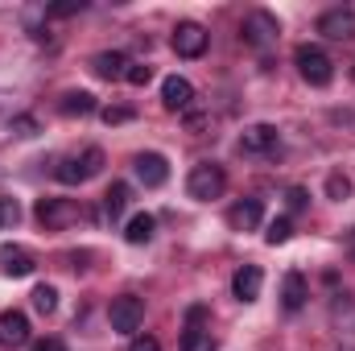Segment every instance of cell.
<instances>
[{
	"label": "cell",
	"mask_w": 355,
	"mask_h": 351,
	"mask_svg": "<svg viewBox=\"0 0 355 351\" xmlns=\"http://www.w3.org/2000/svg\"><path fill=\"white\" fill-rule=\"evenodd\" d=\"M29 343V318L21 310L0 314V348H25Z\"/></svg>",
	"instance_id": "7c38bea8"
},
{
	"label": "cell",
	"mask_w": 355,
	"mask_h": 351,
	"mask_svg": "<svg viewBox=\"0 0 355 351\" xmlns=\"http://www.w3.org/2000/svg\"><path fill=\"white\" fill-rule=\"evenodd\" d=\"M21 223V207L17 198H0V228H17Z\"/></svg>",
	"instance_id": "cb8c5ba5"
},
{
	"label": "cell",
	"mask_w": 355,
	"mask_h": 351,
	"mask_svg": "<svg viewBox=\"0 0 355 351\" xmlns=\"http://www.w3.org/2000/svg\"><path fill=\"white\" fill-rule=\"evenodd\" d=\"M277 33H281V21L265 12V8H257V12H248L244 17V25H240V37L248 42V46H257V50H265L277 42Z\"/></svg>",
	"instance_id": "52a82bcc"
},
{
	"label": "cell",
	"mask_w": 355,
	"mask_h": 351,
	"mask_svg": "<svg viewBox=\"0 0 355 351\" xmlns=\"http://www.w3.org/2000/svg\"><path fill=\"white\" fill-rule=\"evenodd\" d=\"M227 190V174H223V166L219 162H198L190 178H186V194L190 198H198V203H211V198H219Z\"/></svg>",
	"instance_id": "7a4b0ae2"
},
{
	"label": "cell",
	"mask_w": 355,
	"mask_h": 351,
	"mask_svg": "<svg viewBox=\"0 0 355 351\" xmlns=\"http://www.w3.org/2000/svg\"><path fill=\"white\" fill-rule=\"evenodd\" d=\"M128 198H132L128 182H112L107 194H103V211H107V219H120V215L128 211Z\"/></svg>",
	"instance_id": "ffe728a7"
},
{
	"label": "cell",
	"mask_w": 355,
	"mask_h": 351,
	"mask_svg": "<svg viewBox=\"0 0 355 351\" xmlns=\"http://www.w3.org/2000/svg\"><path fill=\"white\" fill-rule=\"evenodd\" d=\"M207 42H211V33H207L198 21H178L174 37H170V46H174L178 58H202V54H207Z\"/></svg>",
	"instance_id": "8992f818"
},
{
	"label": "cell",
	"mask_w": 355,
	"mask_h": 351,
	"mask_svg": "<svg viewBox=\"0 0 355 351\" xmlns=\"http://www.w3.org/2000/svg\"><path fill=\"white\" fill-rule=\"evenodd\" d=\"M277 145H281V137H277V124H248V128L240 132V149H244L248 157L272 153Z\"/></svg>",
	"instance_id": "ba28073f"
},
{
	"label": "cell",
	"mask_w": 355,
	"mask_h": 351,
	"mask_svg": "<svg viewBox=\"0 0 355 351\" xmlns=\"http://www.w3.org/2000/svg\"><path fill=\"white\" fill-rule=\"evenodd\" d=\"M0 268L8 273V277H29L37 261H33V252L29 248H21V244H4L0 248Z\"/></svg>",
	"instance_id": "9a60e30c"
},
{
	"label": "cell",
	"mask_w": 355,
	"mask_h": 351,
	"mask_svg": "<svg viewBox=\"0 0 355 351\" xmlns=\"http://www.w3.org/2000/svg\"><path fill=\"white\" fill-rule=\"evenodd\" d=\"M128 351H162V343H157L153 335H137V339H132V348H128Z\"/></svg>",
	"instance_id": "f1b7e54d"
},
{
	"label": "cell",
	"mask_w": 355,
	"mask_h": 351,
	"mask_svg": "<svg viewBox=\"0 0 355 351\" xmlns=\"http://www.w3.org/2000/svg\"><path fill=\"white\" fill-rule=\"evenodd\" d=\"M306 298H310L306 277H302V273H285V281H281V306L293 314V310H302V306H306Z\"/></svg>",
	"instance_id": "e0dca14e"
},
{
	"label": "cell",
	"mask_w": 355,
	"mask_h": 351,
	"mask_svg": "<svg viewBox=\"0 0 355 351\" xmlns=\"http://www.w3.org/2000/svg\"><path fill=\"white\" fill-rule=\"evenodd\" d=\"M33 215H37V223L46 232H62V228H71V223L83 219V207L75 198H37Z\"/></svg>",
	"instance_id": "3957f363"
},
{
	"label": "cell",
	"mask_w": 355,
	"mask_h": 351,
	"mask_svg": "<svg viewBox=\"0 0 355 351\" xmlns=\"http://www.w3.org/2000/svg\"><path fill=\"white\" fill-rule=\"evenodd\" d=\"M162 103H166L170 112H186V108L194 103V87H190V79L170 75V79L162 83Z\"/></svg>",
	"instance_id": "2e32d148"
},
{
	"label": "cell",
	"mask_w": 355,
	"mask_h": 351,
	"mask_svg": "<svg viewBox=\"0 0 355 351\" xmlns=\"http://www.w3.org/2000/svg\"><path fill=\"white\" fill-rule=\"evenodd\" d=\"M261 285H265L261 264H240L236 277H232V293H236L240 302H257V298H261Z\"/></svg>",
	"instance_id": "8fae6325"
},
{
	"label": "cell",
	"mask_w": 355,
	"mask_h": 351,
	"mask_svg": "<svg viewBox=\"0 0 355 351\" xmlns=\"http://www.w3.org/2000/svg\"><path fill=\"white\" fill-rule=\"evenodd\" d=\"M318 33L331 42H347L355 37V8H327L318 17Z\"/></svg>",
	"instance_id": "9c48e42d"
},
{
	"label": "cell",
	"mask_w": 355,
	"mask_h": 351,
	"mask_svg": "<svg viewBox=\"0 0 355 351\" xmlns=\"http://www.w3.org/2000/svg\"><path fill=\"white\" fill-rule=\"evenodd\" d=\"M58 112H62V116H91V112H99V103H95L91 91H67V95L58 99Z\"/></svg>",
	"instance_id": "ac0fdd59"
},
{
	"label": "cell",
	"mask_w": 355,
	"mask_h": 351,
	"mask_svg": "<svg viewBox=\"0 0 355 351\" xmlns=\"http://www.w3.org/2000/svg\"><path fill=\"white\" fill-rule=\"evenodd\" d=\"M29 351H67V343L50 335V339H37V343H33V348H29Z\"/></svg>",
	"instance_id": "4dcf8cb0"
},
{
	"label": "cell",
	"mask_w": 355,
	"mask_h": 351,
	"mask_svg": "<svg viewBox=\"0 0 355 351\" xmlns=\"http://www.w3.org/2000/svg\"><path fill=\"white\" fill-rule=\"evenodd\" d=\"M306 203H310V194H306L302 186H293V190H289V211H302Z\"/></svg>",
	"instance_id": "f546056e"
},
{
	"label": "cell",
	"mask_w": 355,
	"mask_h": 351,
	"mask_svg": "<svg viewBox=\"0 0 355 351\" xmlns=\"http://www.w3.org/2000/svg\"><path fill=\"white\" fill-rule=\"evenodd\" d=\"M182 124H186V132H194V137H198V132H207V128H211V112L186 108V112H182Z\"/></svg>",
	"instance_id": "7402d4cb"
},
{
	"label": "cell",
	"mask_w": 355,
	"mask_h": 351,
	"mask_svg": "<svg viewBox=\"0 0 355 351\" xmlns=\"http://www.w3.org/2000/svg\"><path fill=\"white\" fill-rule=\"evenodd\" d=\"M103 170V149H83L79 157H62L58 162V170H54V178L62 182V186H79V182H87V178H95Z\"/></svg>",
	"instance_id": "277c9868"
},
{
	"label": "cell",
	"mask_w": 355,
	"mask_h": 351,
	"mask_svg": "<svg viewBox=\"0 0 355 351\" xmlns=\"http://www.w3.org/2000/svg\"><path fill=\"white\" fill-rule=\"evenodd\" d=\"M33 306H37L42 314H54V306H58V289H54V285H37V289H33Z\"/></svg>",
	"instance_id": "603a6c76"
},
{
	"label": "cell",
	"mask_w": 355,
	"mask_h": 351,
	"mask_svg": "<svg viewBox=\"0 0 355 351\" xmlns=\"http://www.w3.org/2000/svg\"><path fill=\"white\" fill-rule=\"evenodd\" d=\"M128 58L120 54V50H103V54H95L91 58V71L99 75V79H107V83H116V79H128Z\"/></svg>",
	"instance_id": "5bb4252c"
},
{
	"label": "cell",
	"mask_w": 355,
	"mask_h": 351,
	"mask_svg": "<svg viewBox=\"0 0 355 351\" xmlns=\"http://www.w3.org/2000/svg\"><path fill=\"white\" fill-rule=\"evenodd\" d=\"M99 116H103V124H128L132 120V108H103Z\"/></svg>",
	"instance_id": "4316f807"
},
{
	"label": "cell",
	"mask_w": 355,
	"mask_h": 351,
	"mask_svg": "<svg viewBox=\"0 0 355 351\" xmlns=\"http://www.w3.org/2000/svg\"><path fill=\"white\" fill-rule=\"evenodd\" d=\"M261 219H265L261 198H240V203L227 211V228H232V232H257V228H261Z\"/></svg>",
	"instance_id": "30bf717a"
},
{
	"label": "cell",
	"mask_w": 355,
	"mask_h": 351,
	"mask_svg": "<svg viewBox=\"0 0 355 351\" xmlns=\"http://www.w3.org/2000/svg\"><path fill=\"white\" fill-rule=\"evenodd\" d=\"M153 228H157V219H153L149 211H137V215L128 219V228H124V240H128V244H149V240H153Z\"/></svg>",
	"instance_id": "d6986e66"
},
{
	"label": "cell",
	"mask_w": 355,
	"mask_h": 351,
	"mask_svg": "<svg viewBox=\"0 0 355 351\" xmlns=\"http://www.w3.org/2000/svg\"><path fill=\"white\" fill-rule=\"evenodd\" d=\"M149 79H153V71H149L145 62H132V67H128V83H132V87H145Z\"/></svg>",
	"instance_id": "484cf974"
},
{
	"label": "cell",
	"mask_w": 355,
	"mask_h": 351,
	"mask_svg": "<svg viewBox=\"0 0 355 351\" xmlns=\"http://www.w3.org/2000/svg\"><path fill=\"white\" fill-rule=\"evenodd\" d=\"M132 170H137V178H141L149 190H157V186H166V178H170V162H166L162 153H141V157L132 162Z\"/></svg>",
	"instance_id": "4fadbf2b"
},
{
	"label": "cell",
	"mask_w": 355,
	"mask_h": 351,
	"mask_svg": "<svg viewBox=\"0 0 355 351\" xmlns=\"http://www.w3.org/2000/svg\"><path fill=\"white\" fill-rule=\"evenodd\" d=\"M107 318H112V331H116V335H132V331H141V323H145V302H141L137 293H120V298H112Z\"/></svg>",
	"instance_id": "5b68a950"
},
{
	"label": "cell",
	"mask_w": 355,
	"mask_h": 351,
	"mask_svg": "<svg viewBox=\"0 0 355 351\" xmlns=\"http://www.w3.org/2000/svg\"><path fill=\"white\" fill-rule=\"evenodd\" d=\"M327 194H331L335 203H343V198L352 194V182H347L343 174H331V178H327Z\"/></svg>",
	"instance_id": "d4e9b609"
},
{
	"label": "cell",
	"mask_w": 355,
	"mask_h": 351,
	"mask_svg": "<svg viewBox=\"0 0 355 351\" xmlns=\"http://www.w3.org/2000/svg\"><path fill=\"white\" fill-rule=\"evenodd\" d=\"M12 132L17 137H37V120L33 116H12Z\"/></svg>",
	"instance_id": "83f0119b"
},
{
	"label": "cell",
	"mask_w": 355,
	"mask_h": 351,
	"mask_svg": "<svg viewBox=\"0 0 355 351\" xmlns=\"http://www.w3.org/2000/svg\"><path fill=\"white\" fill-rule=\"evenodd\" d=\"M293 62H297V75L310 83V87H327L331 79H335V62H331V54L322 50V46H297L293 50Z\"/></svg>",
	"instance_id": "6da1fadb"
},
{
	"label": "cell",
	"mask_w": 355,
	"mask_h": 351,
	"mask_svg": "<svg viewBox=\"0 0 355 351\" xmlns=\"http://www.w3.org/2000/svg\"><path fill=\"white\" fill-rule=\"evenodd\" d=\"M289 236H293V219H289V215H281V219H272V223H268V232H265V240L272 244V248H277V244H285Z\"/></svg>",
	"instance_id": "44dd1931"
}]
</instances>
